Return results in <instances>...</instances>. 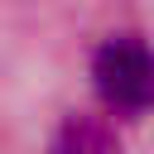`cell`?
Returning a JSON list of instances; mask_svg holds the SVG:
<instances>
[{"label":"cell","mask_w":154,"mask_h":154,"mask_svg":"<svg viewBox=\"0 0 154 154\" xmlns=\"http://www.w3.org/2000/svg\"><path fill=\"white\" fill-rule=\"evenodd\" d=\"M91 91L116 120L154 111V43L144 34H106L91 53Z\"/></svg>","instance_id":"6da1fadb"},{"label":"cell","mask_w":154,"mask_h":154,"mask_svg":"<svg viewBox=\"0 0 154 154\" xmlns=\"http://www.w3.org/2000/svg\"><path fill=\"white\" fill-rule=\"evenodd\" d=\"M48 154H120V140L96 116H63L48 140Z\"/></svg>","instance_id":"7a4b0ae2"}]
</instances>
